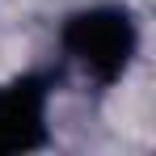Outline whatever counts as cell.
<instances>
[{"label":"cell","mask_w":156,"mask_h":156,"mask_svg":"<svg viewBox=\"0 0 156 156\" xmlns=\"http://www.w3.org/2000/svg\"><path fill=\"white\" fill-rule=\"evenodd\" d=\"M63 47L68 55H76V63L89 76L110 84L127 72L131 55L139 47V34L122 9H84L63 26Z\"/></svg>","instance_id":"6da1fadb"},{"label":"cell","mask_w":156,"mask_h":156,"mask_svg":"<svg viewBox=\"0 0 156 156\" xmlns=\"http://www.w3.org/2000/svg\"><path fill=\"white\" fill-rule=\"evenodd\" d=\"M42 118H47V84L42 80H13L0 89V152H26L42 144Z\"/></svg>","instance_id":"7a4b0ae2"}]
</instances>
